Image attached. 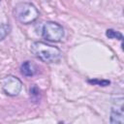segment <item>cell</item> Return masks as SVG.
<instances>
[{
    "label": "cell",
    "instance_id": "ba28073f",
    "mask_svg": "<svg viewBox=\"0 0 124 124\" xmlns=\"http://www.w3.org/2000/svg\"><path fill=\"white\" fill-rule=\"evenodd\" d=\"M10 30H11V27L9 24H5V23L0 24V41H2L3 39L6 38V36L9 34Z\"/></svg>",
    "mask_w": 124,
    "mask_h": 124
},
{
    "label": "cell",
    "instance_id": "277c9868",
    "mask_svg": "<svg viewBox=\"0 0 124 124\" xmlns=\"http://www.w3.org/2000/svg\"><path fill=\"white\" fill-rule=\"evenodd\" d=\"M0 88L8 96L14 97V96H16L21 91L22 82L16 77L10 75V76L4 77L0 80Z\"/></svg>",
    "mask_w": 124,
    "mask_h": 124
},
{
    "label": "cell",
    "instance_id": "3957f363",
    "mask_svg": "<svg viewBox=\"0 0 124 124\" xmlns=\"http://www.w3.org/2000/svg\"><path fill=\"white\" fill-rule=\"evenodd\" d=\"M41 34L43 38L46 39V41L56 43L59 42L64 37V29L62 25H60L59 23L48 21L43 25Z\"/></svg>",
    "mask_w": 124,
    "mask_h": 124
},
{
    "label": "cell",
    "instance_id": "52a82bcc",
    "mask_svg": "<svg viewBox=\"0 0 124 124\" xmlns=\"http://www.w3.org/2000/svg\"><path fill=\"white\" fill-rule=\"evenodd\" d=\"M106 35H107V37H108L110 39H119L121 41L123 40L122 34L120 32H118V31H114L112 29H108L107 32H106Z\"/></svg>",
    "mask_w": 124,
    "mask_h": 124
},
{
    "label": "cell",
    "instance_id": "8992f818",
    "mask_svg": "<svg viewBox=\"0 0 124 124\" xmlns=\"http://www.w3.org/2000/svg\"><path fill=\"white\" fill-rule=\"evenodd\" d=\"M20 72L25 77H33L37 73V67L30 61H25L20 66Z\"/></svg>",
    "mask_w": 124,
    "mask_h": 124
},
{
    "label": "cell",
    "instance_id": "5b68a950",
    "mask_svg": "<svg viewBox=\"0 0 124 124\" xmlns=\"http://www.w3.org/2000/svg\"><path fill=\"white\" fill-rule=\"evenodd\" d=\"M110 122L111 123H124L123 118V97L120 96L113 101L111 111H110Z\"/></svg>",
    "mask_w": 124,
    "mask_h": 124
},
{
    "label": "cell",
    "instance_id": "6da1fadb",
    "mask_svg": "<svg viewBox=\"0 0 124 124\" xmlns=\"http://www.w3.org/2000/svg\"><path fill=\"white\" fill-rule=\"evenodd\" d=\"M31 52L34 56L46 63H56L62 57L61 50L53 46L47 45L43 42H35L31 45Z\"/></svg>",
    "mask_w": 124,
    "mask_h": 124
},
{
    "label": "cell",
    "instance_id": "7a4b0ae2",
    "mask_svg": "<svg viewBox=\"0 0 124 124\" xmlns=\"http://www.w3.org/2000/svg\"><path fill=\"white\" fill-rule=\"evenodd\" d=\"M15 17L22 24H30L39 17V11L37 8L28 2L17 4L14 10Z\"/></svg>",
    "mask_w": 124,
    "mask_h": 124
}]
</instances>
